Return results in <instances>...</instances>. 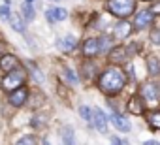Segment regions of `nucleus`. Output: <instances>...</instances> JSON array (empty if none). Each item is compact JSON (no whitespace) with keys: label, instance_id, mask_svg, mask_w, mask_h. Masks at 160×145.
Wrapping results in <instances>:
<instances>
[{"label":"nucleus","instance_id":"obj_32","mask_svg":"<svg viewBox=\"0 0 160 145\" xmlns=\"http://www.w3.org/2000/svg\"><path fill=\"white\" fill-rule=\"evenodd\" d=\"M154 12H160V6H154Z\"/></svg>","mask_w":160,"mask_h":145},{"label":"nucleus","instance_id":"obj_6","mask_svg":"<svg viewBox=\"0 0 160 145\" xmlns=\"http://www.w3.org/2000/svg\"><path fill=\"white\" fill-rule=\"evenodd\" d=\"M151 23H152V12H151V10H141V12L136 15V21H134L136 28H139V30L147 28Z\"/></svg>","mask_w":160,"mask_h":145},{"label":"nucleus","instance_id":"obj_1","mask_svg":"<svg viewBox=\"0 0 160 145\" xmlns=\"http://www.w3.org/2000/svg\"><path fill=\"white\" fill-rule=\"evenodd\" d=\"M126 79H124V74H122V70L117 68V66H111L108 68L104 74L98 78V89L106 94H117L122 91Z\"/></svg>","mask_w":160,"mask_h":145},{"label":"nucleus","instance_id":"obj_11","mask_svg":"<svg viewBox=\"0 0 160 145\" xmlns=\"http://www.w3.org/2000/svg\"><path fill=\"white\" fill-rule=\"evenodd\" d=\"M17 66H19V58L15 55H4L2 58H0V68H2L6 74L12 72V70H15Z\"/></svg>","mask_w":160,"mask_h":145},{"label":"nucleus","instance_id":"obj_7","mask_svg":"<svg viewBox=\"0 0 160 145\" xmlns=\"http://www.w3.org/2000/svg\"><path fill=\"white\" fill-rule=\"evenodd\" d=\"M126 58H128V47L119 45V47H113L109 51V62H113V64H121Z\"/></svg>","mask_w":160,"mask_h":145},{"label":"nucleus","instance_id":"obj_29","mask_svg":"<svg viewBox=\"0 0 160 145\" xmlns=\"http://www.w3.org/2000/svg\"><path fill=\"white\" fill-rule=\"evenodd\" d=\"M111 141H113V145H130V143H126V141H122L121 138H111Z\"/></svg>","mask_w":160,"mask_h":145},{"label":"nucleus","instance_id":"obj_5","mask_svg":"<svg viewBox=\"0 0 160 145\" xmlns=\"http://www.w3.org/2000/svg\"><path fill=\"white\" fill-rule=\"evenodd\" d=\"M27 96H28V91H27L25 87H19V89L12 91V94L8 96V102H10L12 106H15V108H21V106L27 102Z\"/></svg>","mask_w":160,"mask_h":145},{"label":"nucleus","instance_id":"obj_22","mask_svg":"<svg viewBox=\"0 0 160 145\" xmlns=\"http://www.w3.org/2000/svg\"><path fill=\"white\" fill-rule=\"evenodd\" d=\"M27 64H28V68L32 70V76H34V79H36L38 83H43V76H42V72L36 68V64H34V62H27Z\"/></svg>","mask_w":160,"mask_h":145},{"label":"nucleus","instance_id":"obj_9","mask_svg":"<svg viewBox=\"0 0 160 145\" xmlns=\"http://www.w3.org/2000/svg\"><path fill=\"white\" fill-rule=\"evenodd\" d=\"M81 51H83V55H85V57H94V55H98V53H100L98 40H96V38H89V40H85V42H83Z\"/></svg>","mask_w":160,"mask_h":145},{"label":"nucleus","instance_id":"obj_20","mask_svg":"<svg viewBox=\"0 0 160 145\" xmlns=\"http://www.w3.org/2000/svg\"><path fill=\"white\" fill-rule=\"evenodd\" d=\"M60 138H62V145H73V130L70 126H64L60 130Z\"/></svg>","mask_w":160,"mask_h":145},{"label":"nucleus","instance_id":"obj_34","mask_svg":"<svg viewBox=\"0 0 160 145\" xmlns=\"http://www.w3.org/2000/svg\"><path fill=\"white\" fill-rule=\"evenodd\" d=\"M0 49H2V43H0Z\"/></svg>","mask_w":160,"mask_h":145},{"label":"nucleus","instance_id":"obj_21","mask_svg":"<svg viewBox=\"0 0 160 145\" xmlns=\"http://www.w3.org/2000/svg\"><path fill=\"white\" fill-rule=\"evenodd\" d=\"M34 17H36V12H34L32 4H30V2H25V4H23V19L34 21Z\"/></svg>","mask_w":160,"mask_h":145},{"label":"nucleus","instance_id":"obj_30","mask_svg":"<svg viewBox=\"0 0 160 145\" xmlns=\"http://www.w3.org/2000/svg\"><path fill=\"white\" fill-rule=\"evenodd\" d=\"M143 145H160V141H154V139H149V141H145Z\"/></svg>","mask_w":160,"mask_h":145},{"label":"nucleus","instance_id":"obj_12","mask_svg":"<svg viewBox=\"0 0 160 145\" xmlns=\"http://www.w3.org/2000/svg\"><path fill=\"white\" fill-rule=\"evenodd\" d=\"M128 109L132 111V113H143V109H145V100H143V96L141 94H134L130 100H128Z\"/></svg>","mask_w":160,"mask_h":145},{"label":"nucleus","instance_id":"obj_13","mask_svg":"<svg viewBox=\"0 0 160 145\" xmlns=\"http://www.w3.org/2000/svg\"><path fill=\"white\" fill-rule=\"evenodd\" d=\"M113 34L117 38H126L128 34H132V25L128 21H119L115 27H113Z\"/></svg>","mask_w":160,"mask_h":145},{"label":"nucleus","instance_id":"obj_25","mask_svg":"<svg viewBox=\"0 0 160 145\" xmlns=\"http://www.w3.org/2000/svg\"><path fill=\"white\" fill-rule=\"evenodd\" d=\"M0 17H2V19H10L12 17V13H10V6H8V2L4 4V6H0Z\"/></svg>","mask_w":160,"mask_h":145},{"label":"nucleus","instance_id":"obj_28","mask_svg":"<svg viewBox=\"0 0 160 145\" xmlns=\"http://www.w3.org/2000/svg\"><path fill=\"white\" fill-rule=\"evenodd\" d=\"M45 19H47V21H51V23H53V21H57V15H55V8L45 12Z\"/></svg>","mask_w":160,"mask_h":145},{"label":"nucleus","instance_id":"obj_3","mask_svg":"<svg viewBox=\"0 0 160 145\" xmlns=\"http://www.w3.org/2000/svg\"><path fill=\"white\" fill-rule=\"evenodd\" d=\"M25 78H27V72L17 66L15 70L8 72V74L4 76V79H2V89H4V91H15V89L23 87Z\"/></svg>","mask_w":160,"mask_h":145},{"label":"nucleus","instance_id":"obj_27","mask_svg":"<svg viewBox=\"0 0 160 145\" xmlns=\"http://www.w3.org/2000/svg\"><path fill=\"white\" fill-rule=\"evenodd\" d=\"M151 42L160 45V28H154V30L151 32Z\"/></svg>","mask_w":160,"mask_h":145},{"label":"nucleus","instance_id":"obj_33","mask_svg":"<svg viewBox=\"0 0 160 145\" xmlns=\"http://www.w3.org/2000/svg\"><path fill=\"white\" fill-rule=\"evenodd\" d=\"M27 2H32V0H27Z\"/></svg>","mask_w":160,"mask_h":145},{"label":"nucleus","instance_id":"obj_23","mask_svg":"<svg viewBox=\"0 0 160 145\" xmlns=\"http://www.w3.org/2000/svg\"><path fill=\"white\" fill-rule=\"evenodd\" d=\"M15 145H36V138L34 136H23Z\"/></svg>","mask_w":160,"mask_h":145},{"label":"nucleus","instance_id":"obj_18","mask_svg":"<svg viewBox=\"0 0 160 145\" xmlns=\"http://www.w3.org/2000/svg\"><path fill=\"white\" fill-rule=\"evenodd\" d=\"M10 25L13 27V30H17V32H25V21L21 19V15H17V13H12V17H10Z\"/></svg>","mask_w":160,"mask_h":145},{"label":"nucleus","instance_id":"obj_19","mask_svg":"<svg viewBox=\"0 0 160 145\" xmlns=\"http://www.w3.org/2000/svg\"><path fill=\"white\" fill-rule=\"evenodd\" d=\"M62 78H64V81H66V83H70L72 87H75V85H77V78H75V74H73V70H72V68H68V66H64V68H62Z\"/></svg>","mask_w":160,"mask_h":145},{"label":"nucleus","instance_id":"obj_17","mask_svg":"<svg viewBox=\"0 0 160 145\" xmlns=\"http://www.w3.org/2000/svg\"><path fill=\"white\" fill-rule=\"evenodd\" d=\"M145 119H147V122H149L152 128H160V109L149 111V113L145 115Z\"/></svg>","mask_w":160,"mask_h":145},{"label":"nucleus","instance_id":"obj_8","mask_svg":"<svg viewBox=\"0 0 160 145\" xmlns=\"http://www.w3.org/2000/svg\"><path fill=\"white\" fill-rule=\"evenodd\" d=\"M92 124H94V128L98 132H102V134L108 132V119H106L102 109H94L92 111Z\"/></svg>","mask_w":160,"mask_h":145},{"label":"nucleus","instance_id":"obj_24","mask_svg":"<svg viewBox=\"0 0 160 145\" xmlns=\"http://www.w3.org/2000/svg\"><path fill=\"white\" fill-rule=\"evenodd\" d=\"M79 115H81L85 121H92V115H91V109L87 108V106H81L79 108Z\"/></svg>","mask_w":160,"mask_h":145},{"label":"nucleus","instance_id":"obj_2","mask_svg":"<svg viewBox=\"0 0 160 145\" xmlns=\"http://www.w3.org/2000/svg\"><path fill=\"white\" fill-rule=\"evenodd\" d=\"M136 10V0H108V12L119 19H126Z\"/></svg>","mask_w":160,"mask_h":145},{"label":"nucleus","instance_id":"obj_16","mask_svg":"<svg viewBox=\"0 0 160 145\" xmlns=\"http://www.w3.org/2000/svg\"><path fill=\"white\" fill-rule=\"evenodd\" d=\"M98 45H100V53H108L109 49H113V38L104 34L98 38Z\"/></svg>","mask_w":160,"mask_h":145},{"label":"nucleus","instance_id":"obj_4","mask_svg":"<svg viewBox=\"0 0 160 145\" xmlns=\"http://www.w3.org/2000/svg\"><path fill=\"white\" fill-rule=\"evenodd\" d=\"M141 96H143L145 102L156 104V102H158V87H156L154 83H145V85L141 87Z\"/></svg>","mask_w":160,"mask_h":145},{"label":"nucleus","instance_id":"obj_31","mask_svg":"<svg viewBox=\"0 0 160 145\" xmlns=\"http://www.w3.org/2000/svg\"><path fill=\"white\" fill-rule=\"evenodd\" d=\"M42 145H49V141L47 139H42Z\"/></svg>","mask_w":160,"mask_h":145},{"label":"nucleus","instance_id":"obj_14","mask_svg":"<svg viewBox=\"0 0 160 145\" xmlns=\"http://www.w3.org/2000/svg\"><path fill=\"white\" fill-rule=\"evenodd\" d=\"M75 43H77L75 36H73V34H66L64 38L58 40V49H62V51H72V49L75 47Z\"/></svg>","mask_w":160,"mask_h":145},{"label":"nucleus","instance_id":"obj_26","mask_svg":"<svg viewBox=\"0 0 160 145\" xmlns=\"http://www.w3.org/2000/svg\"><path fill=\"white\" fill-rule=\"evenodd\" d=\"M55 15H57V21H64L68 17V12L64 8H55Z\"/></svg>","mask_w":160,"mask_h":145},{"label":"nucleus","instance_id":"obj_10","mask_svg":"<svg viewBox=\"0 0 160 145\" xmlns=\"http://www.w3.org/2000/svg\"><path fill=\"white\" fill-rule=\"evenodd\" d=\"M111 122H113V126H115L117 130H121V132H130V128H132L130 121H128L126 117L119 115V113H111Z\"/></svg>","mask_w":160,"mask_h":145},{"label":"nucleus","instance_id":"obj_15","mask_svg":"<svg viewBox=\"0 0 160 145\" xmlns=\"http://www.w3.org/2000/svg\"><path fill=\"white\" fill-rule=\"evenodd\" d=\"M147 68H149V74H151L152 78L158 76V74H160V60H158L154 55L147 57Z\"/></svg>","mask_w":160,"mask_h":145}]
</instances>
